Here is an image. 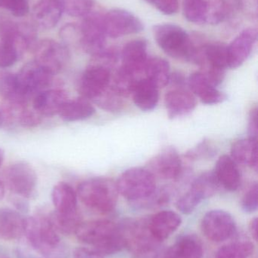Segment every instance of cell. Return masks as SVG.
Here are the masks:
<instances>
[{
  "mask_svg": "<svg viewBox=\"0 0 258 258\" xmlns=\"http://www.w3.org/2000/svg\"><path fill=\"white\" fill-rule=\"evenodd\" d=\"M75 234L80 242L93 247L103 256L116 254L127 248L121 226L109 220L82 222Z\"/></svg>",
  "mask_w": 258,
  "mask_h": 258,
  "instance_id": "6da1fadb",
  "label": "cell"
},
{
  "mask_svg": "<svg viewBox=\"0 0 258 258\" xmlns=\"http://www.w3.org/2000/svg\"><path fill=\"white\" fill-rule=\"evenodd\" d=\"M24 234L36 251L48 258H62L65 248L59 233L48 218L42 216L24 218Z\"/></svg>",
  "mask_w": 258,
  "mask_h": 258,
  "instance_id": "7a4b0ae2",
  "label": "cell"
},
{
  "mask_svg": "<svg viewBox=\"0 0 258 258\" xmlns=\"http://www.w3.org/2000/svg\"><path fill=\"white\" fill-rule=\"evenodd\" d=\"M77 194L84 206L98 213L112 212L118 203L116 183L104 177L82 182L77 188Z\"/></svg>",
  "mask_w": 258,
  "mask_h": 258,
  "instance_id": "3957f363",
  "label": "cell"
},
{
  "mask_svg": "<svg viewBox=\"0 0 258 258\" xmlns=\"http://www.w3.org/2000/svg\"><path fill=\"white\" fill-rule=\"evenodd\" d=\"M153 33L158 45L167 54L192 62L197 46L183 28L175 24H159L153 27Z\"/></svg>",
  "mask_w": 258,
  "mask_h": 258,
  "instance_id": "277c9868",
  "label": "cell"
},
{
  "mask_svg": "<svg viewBox=\"0 0 258 258\" xmlns=\"http://www.w3.org/2000/svg\"><path fill=\"white\" fill-rule=\"evenodd\" d=\"M116 186L126 200L142 203L156 192V177L148 169L130 168L120 176Z\"/></svg>",
  "mask_w": 258,
  "mask_h": 258,
  "instance_id": "5b68a950",
  "label": "cell"
},
{
  "mask_svg": "<svg viewBox=\"0 0 258 258\" xmlns=\"http://www.w3.org/2000/svg\"><path fill=\"white\" fill-rule=\"evenodd\" d=\"M4 183L14 194L24 199L33 198L37 188V174L27 162L12 164L5 171Z\"/></svg>",
  "mask_w": 258,
  "mask_h": 258,
  "instance_id": "8992f818",
  "label": "cell"
},
{
  "mask_svg": "<svg viewBox=\"0 0 258 258\" xmlns=\"http://www.w3.org/2000/svg\"><path fill=\"white\" fill-rule=\"evenodd\" d=\"M80 45L92 56L106 49V33L104 16L98 12H89L84 16L80 27Z\"/></svg>",
  "mask_w": 258,
  "mask_h": 258,
  "instance_id": "52a82bcc",
  "label": "cell"
},
{
  "mask_svg": "<svg viewBox=\"0 0 258 258\" xmlns=\"http://www.w3.org/2000/svg\"><path fill=\"white\" fill-rule=\"evenodd\" d=\"M201 227L206 238L218 243L228 240L236 231L234 218L224 210H212L206 213Z\"/></svg>",
  "mask_w": 258,
  "mask_h": 258,
  "instance_id": "ba28073f",
  "label": "cell"
},
{
  "mask_svg": "<svg viewBox=\"0 0 258 258\" xmlns=\"http://www.w3.org/2000/svg\"><path fill=\"white\" fill-rule=\"evenodd\" d=\"M16 76L20 91L28 101L36 94L46 90L51 86L54 75L32 61L24 65Z\"/></svg>",
  "mask_w": 258,
  "mask_h": 258,
  "instance_id": "9c48e42d",
  "label": "cell"
},
{
  "mask_svg": "<svg viewBox=\"0 0 258 258\" xmlns=\"http://www.w3.org/2000/svg\"><path fill=\"white\" fill-rule=\"evenodd\" d=\"M33 52L34 61L53 75L60 72L68 60L66 47L53 39L36 42Z\"/></svg>",
  "mask_w": 258,
  "mask_h": 258,
  "instance_id": "30bf717a",
  "label": "cell"
},
{
  "mask_svg": "<svg viewBox=\"0 0 258 258\" xmlns=\"http://www.w3.org/2000/svg\"><path fill=\"white\" fill-rule=\"evenodd\" d=\"M104 26L106 36L114 39L140 33L144 29L137 17L124 9L109 11L104 16Z\"/></svg>",
  "mask_w": 258,
  "mask_h": 258,
  "instance_id": "8fae6325",
  "label": "cell"
},
{
  "mask_svg": "<svg viewBox=\"0 0 258 258\" xmlns=\"http://www.w3.org/2000/svg\"><path fill=\"white\" fill-rule=\"evenodd\" d=\"M1 41L13 45L20 56L27 50H33L36 45V33L34 27L27 23L6 21L0 28Z\"/></svg>",
  "mask_w": 258,
  "mask_h": 258,
  "instance_id": "7c38bea8",
  "label": "cell"
},
{
  "mask_svg": "<svg viewBox=\"0 0 258 258\" xmlns=\"http://www.w3.org/2000/svg\"><path fill=\"white\" fill-rule=\"evenodd\" d=\"M111 69L91 63L80 80V92L85 99L94 101L110 86Z\"/></svg>",
  "mask_w": 258,
  "mask_h": 258,
  "instance_id": "4fadbf2b",
  "label": "cell"
},
{
  "mask_svg": "<svg viewBox=\"0 0 258 258\" xmlns=\"http://www.w3.org/2000/svg\"><path fill=\"white\" fill-rule=\"evenodd\" d=\"M148 171L163 180L177 178L182 171V162L175 149L168 148L158 154L149 162Z\"/></svg>",
  "mask_w": 258,
  "mask_h": 258,
  "instance_id": "5bb4252c",
  "label": "cell"
},
{
  "mask_svg": "<svg viewBox=\"0 0 258 258\" xmlns=\"http://www.w3.org/2000/svg\"><path fill=\"white\" fill-rule=\"evenodd\" d=\"M257 40V30L247 28L230 45H227L228 68L236 69L243 64L251 54Z\"/></svg>",
  "mask_w": 258,
  "mask_h": 258,
  "instance_id": "9a60e30c",
  "label": "cell"
},
{
  "mask_svg": "<svg viewBox=\"0 0 258 258\" xmlns=\"http://www.w3.org/2000/svg\"><path fill=\"white\" fill-rule=\"evenodd\" d=\"M181 224V217L172 211H162L148 220L150 233L159 242L168 239Z\"/></svg>",
  "mask_w": 258,
  "mask_h": 258,
  "instance_id": "2e32d148",
  "label": "cell"
},
{
  "mask_svg": "<svg viewBox=\"0 0 258 258\" xmlns=\"http://www.w3.org/2000/svg\"><path fill=\"white\" fill-rule=\"evenodd\" d=\"M68 101V95L63 89H46L33 97V108L42 116H53L59 114Z\"/></svg>",
  "mask_w": 258,
  "mask_h": 258,
  "instance_id": "e0dca14e",
  "label": "cell"
},
{
  "mask_svg": "<svg viewBox=\"0 0 258 258\" xmlns=\"http://www.w3.org/2000/svg\"><path fill=\"white\" fill-rule=\"evenodd\" d=\"M165 106L171 119L191 113L196 106V99L192 92L182 87L170 91L165 95Z\"/></svg>",
  "mask_w": 258,
  "mask_h": 258,
  "instance_id": "ac0fdd59",
  "label": "cell"
},
{
  "mask_svg": "<svg viewBox=\"0 0 258 258\" xmlns=\"http://www.w3.org/2000/svg\"><path fill=\"white\" fill-rule=\"evenodd\" d=\"M147 43L143 39L130 41L123 48L121 52L122 68L139 75L144 72L148 60Z\"/></svg>",
  "mask_w": 258,
  "mask_h": 258,
  "instance_id": "d6986e66",
  "label": "cell"
},
{
  "mask_svg": "<svg viewBox=\"0 0 258 258\" xmlns=\"http://www.w3.org/2000/svg\"><path fill=\"white\" fill-rule=\"evenodd\" d=\"M64 12L62 0H39L33 9V19L38 27L51 29L60 21Z\"/></svg>",
  "mask_w": 258,
  "mask_h": 258,
  "instance_id": "ffe728a7",
  "label": "cell"
},
{
  "mask_svg": "<svg viewBox=\"0 0 258 258\" xmlns=\"http://www.w3.org/2000/svg\"><path fill=\"white\" fill-rule=\"evenodd\" d=\"M218 184L227 190H237L241 184V174L236 162L227 155L221 156L214 171Z\"/></svg>",
  "mask_w": 258,
  "mask_h": 258,
  "instance_id": "44dd1931",
  "label": "cell"
},
{
  "mask_svg": "<svg viewBox=\"0 0 258 258\" xmlns=\"http://www.w3.org/2000/svg\"><path fill=\"white\" fill-rule=\"evenodd\" d=\"M191 92L197 95L205 104H217L226 100V95L217 89L201 72H197L189 77L188 81Z\"/></svg>",
  "mask_w": 258,
  "mask_h": 258,
  "instance_id": "7402d4cb",
  "label": "cell"
},
{
  "mask_svg": "<svg viewBox=\"0 0 258 258\" xmlns=\"http://www.w3.org/2000/svg\"><path fill=\"white\" fill-rule=\"evenodd\" d=\"M203 255L201 240L194 235H185L166 250L163 258H202Z\"/></svg>",
  "mask_w": 258,
  "mask_h": 258,
  "instance_id": "603a6c76",
  "label": "cell"
},
{
  "mask_svg": "<svg viewBox=\"0 0 258 258\" xmlns=\"http://www.w3.org/2000/svg\"><path fill=\"white\" fill-rule=\"evenodd\" d=\"M132 95L136 107L142 111L154 110L159 102V88L146 78L137 82Z\"/></svg>",
  "mask_w": 258,
  "mask_h": 258,
  "instance_id": "cb8c5ba5",
  "label": "cell"
},
{
  "mask_svg": "<svg viewBox=\"0 0 258 258\" xmlns=\"http://www.w3.org/2000/svg\"><path fill=\"white\" fill-rule=\"evenodd\" d=\"M24 218L10 209L0 210V240L12 241L24 234Z\"/></svg>",
  "mask_w": 258,
  "mask_h": 258,
  "instance_id": "d4e9b609",
  "label": "cell"
},
{
  "mask_svg": "<svg viewBox=\"0 0 258 258\" xmlns=\"http://www.w3.org/2000/svg\"><path fill=\"white\" fill-rule=\"evenodd\" d=\"M51 201L56 212L64 214L77 212V192L65 182L55 185L51 191Z\"/></svg>",
  "mask_w": 258,
  "mask_h": 258,
  "instance_id": "484cf974",
  "label": "cell"
},
{
  "mask_svg": "<svg viewBox=\"0 0 258 258\" xmlns=\"http://www.w3.org/2000/svg\"><path fill=\"white\" fill-rule=\"evenodd\" d=\"M231 157L236 162L257 170V141L242 139L236 141L231 148Z\"/></svg>",
  "mask_w": 258,
  "mask_h": 258,
  "instance_id": "4316f807",
  "label": "cell"
},
{
  "mask_svg": "<svg viewBox=\"0 0 258 258\" xmlns=\"http://www.w3.org/2000/svg\"><path fill=\"white\" fill-rule=\"evenodd\" d=\"M94 113L93 106L85 98H80L72 101L68 100L61 109L59 115L61 119L70 122L84 120L91 117Z\"/></svg>",
  "mask_w": 258,
  "mask_h": 258,
  "instance_id": "83f0119b",
  "label": "cell"
},
{
  "mask_svg": "<svg viewBox=\"0 0 258 258\" xmlns=\"http://www.w3.org/2000/svg\"><path fill=\"white\" fill-rule=\"evenodd\" d=\"M145 78L154 83L158 88L166 86L169 83L171 71L168 62L161 57L147 60L144 68Z\"/></svg>",
  "mask_w": 258,
  "mask_h": 258,
  "instance_id": "f1b7e54d",
  "label": "cell"
},
{
  "mask_svg": "<svg viewBox=\"0 0 258 258\" xmlns=\"http://www.w3.org/2000/svg\"><path fill=\"white\" fill-rule=\"evenodd\" d=\"M0 96L9 104H27L18 86L16 74L9 71H0Z\"/></svg>",
  "mask_w": 258,
  "mask_h": 258,
  "instance_id": "f546056e",
  "label": "cell"
},
{
  "mask_svg": "<svg viewBox=\"0 0 258 258\" xmlns=\"http://www.w3.org/2000/svg\"><path fill=\"white\" fill-rule=\"evenodd\" d=\"M204 60L203 64L224 70L228 68L227 45L221 42L207 44L204 46Z\"/></svg>",
  "mask_w": 258,
  "mask_h": 258,
  "instance_id": "4dcf8cb0",
  "label": "cell"
},
{
  "mask_svg": "<svg viewBox=\"0 0 258 258\" xmlns=\"http://www.w3.org/2000/svg\"><path fill=\"white\" fill-rule=\"evenodd\" d=\"M137 74H133L121 67L113 77H112L110 86L120 96L127 97L131 95L137 82L140 79Z\"/></svg>",
  "mask_w": 258,
  "mask_h": 258,
  "instance_id": "1f68e13d",
  "label": "cell"
},
{
  "mask_svg": "<svg viewBox=\"0 0 258 258\" xmlns=\"http://www.w3.org/2000/svg\"><path fill=\"white\" fill-rule=\"evenodd\" d=\"M48 219L58 233L66 236L75 233L82 223L78 212L67 214L55 212Z\"/></svg>",
  "mask_w": 258,
  "mask_h": 258,
  "instance_id": "d6a6232c",
  "label": "cell"
},
{
  "mask_svg": "<svg viewBox=\"0 0 258 258\" xmlns=\"http://www.w3.org/2000/svg\"><path fill=\"white\" fill-rule=\"evenodd\" d=\"M254 251V244L249 240H238L221 247L216 258H248Z\"/></svg>",
  "mask_w": 258,
  "mask_h": 258,
  "instance_id": "836d02e7",
  "label": "cell"
},
{
  "mask_svg": "<svg viewBox=\"0 0 258 258\" xmlns=\"http://www.w3.org/2000/svg\"><path fill=\"white\" fill-rule=\"evenodd\" d=\"M219 187L214 172H204L194 180L190 188L204 200L212 197Z\"/></svg>",
  "mask_w": 258,
  "mask_h": 258,
  "instance_id": "e575fe53",
  "label": "cell"
},
{
  "mask_svg": "<svg viewBox=\"0 0 258 258\" xmlns=\"http://www.w3.org/2000/svg\"><path fill=\"white\" fill-rule=\"evenodd\" d=\"M208 0H186L183 5V15L189 22L205 23Z\"/></svg>",
  "mask_w": 258,
  "mask_h": 258,
  "instance_id": "d590c367",
  "label": "cell"
},
{
  "mask_svg": "<svg viewBox=\"0 0 258 258\" xmlns=\"http://www.w3.org/2000/svg\"><path fill=\"white\" fill-rule=\"evenodd\" d=\"M229 14L230 8L226 0H208L205 23L219 24L227 19Z\"/></svg>",
  "mask_w": 258,
  "mask_h": 258,
  "instance_id": "8d00e7d4",
  "label": "cell"
},
{
  "mask_svg": "<svg viewBox=\"0 0 258 258\" xmlns=\"http://www.w3.org/2000/svg\"><path fill=\"white\" fill-rule=\"evenodd\" d=\"M122 97L120 96L112 89L111 86L97 97L93 101L98 107L109 111H117L121 108L123 105Z\"/></svg>",
  "mask_w": 258,
  "mask_h": 258,
  "instance_id": "74e56055",
  "label": "cell"
},
{
  "mask_svg": "<svg viewBox=\"0 0 258 258\" xmlns=\"http://www.w3.org/2000/svg\"><path fill=\"white\" fill-rule=\"evenodd\" d=\"M64 11L72 17H84L92 10L94 0H62Z\"/></svg>",
  "mask_w": 258,
  "mask_h": 258,
  "instance_id": "f35d334b",
  "label": "cell"
},
{
  "mask_svg": "<svg viewBox=\"0 0 258 258\" xmlns=\"http://www.w3.org/2000/svg\"><path fill=\"white\" fill-rule=\"evenodd\" d=\"M202 200L189 189L177 202V208L181 213L189 215L195 211Z\"/></svg>",
  "mask_w": 258,
  "mask_h": 258,
  "instance_id": "ab89813d",
  "label": "cell"
},
{
  "mask_svg": "<svg viewBox=\"0 0 258 258\" xmlns=\"http://www.w3.org/2000/svg\"><path fill=\"white\" fill-rule=\"evenodd\" d=\"M19 53L13 45L0 42V68L12 66L19 58Z\"/></svg>",
  "mask_w": 258,
  "mask_h": 258,
  "instance_id": "60d3db41",
  "label": "cell"
},
{
  "mask_svg": "<svg viewBox=\"0 0 258 258\" xmlns=\"http://www.w3.org/2000/svg\"><path fill=\"white\" fill-rule=\"evenodd\" d=\"M0 9L9 11L15 17H24L30 10L28 0H0Z\"/></svg>",
  "mask_w": 258,
  "mask_h": 258,
  "instance_id": "b9f144b4",
  "label": "cell"
},
{
  "mask_svg": "<svg viewBox=\"0 0 258 258\" xmlns=\"http://www.w3.org/2000/svg\"><path fill=\"white\" fill-rule=\"evenodd\" d=\"M215 153H216V150L213 144H211L209 141H204L198 144L196 147L191 149L186 153V157L191 160L203 159V158L212 157L215 156Z\"/></svg>",
  "mask_w": 258,
  "mask_h": 258,
  "instance_id": "7bdbcfd3",
  "label": "cell"
},
{
  "mask_svg": "<svg viewBox=\"0 0 258 258\" xmlns=\"http://www.w3.org/2000/svg\"><path fill=\"white\" fill-rule=\"evenodd\" d=\"M242 209L246 213L256 212L258 207V186L254 183L244 195L241 203Z\"/></svg>",
  "mask_w": 258,
  "mask_h": 258,
  "instance_id": "ee69618b",
  "label": "cell"
},
{
  "mask_svg": "<svg viewBox=\"0 0 258 258\" xmlns=\"http://www.w3.org/2000/svg\"><path fill=\"white\" fill-rule=\"evenodd\" d=\"M153 5L156 9L167 15H173L178 11V0H152Z\"/></svg>",
  "mask_w": 258,
  "mask_h": 258,
  "instance_id": "f6af8a7d",
  "label": "cell"
},
{
  "mask_svg": "<svg viewBox=\"0 0 258 258\" xmlns=\"http://www.w3.org/2000/svg\"><path fill=\"white\" fill-rule=\"evenodd\" d=\"M248 135L250 139L257 141V109H253L250 113L249 122H248Z\"/></svg>",
  "mask_w": 258,
  "mask_h": 258,
  "instance_id": "bcb514c9",
  "label": "cell"
},
{
  "mask_svg": "<svg viewBox=\"0 0 258 258\" xmlns=\"http://www.w3.org/2000/svg\"><path fill=\"white\" fill-rule=\"evenodd\" d=\"M74 258H104V256L93 248H77L74 250Z\"/></svg>",
  "mask_w": 258,
  "mask_h": 258,
  "instance_id": "7dc6e473",
  "label": "cell"
},
{
  "mask_svg": "<svg viewBox=\"0 0 258 258\" xmlns=\"http://www.w3.org/2000/svg\"><path fill=\"white\" fill-rule=\"evenodd\" d=\"M133 258H160L157 248L133 254Z\"/></svg>",
  "mask_w": 258,
  "mask_h": 258,
  "instance_id": "c3c4849f",
  "label": "cell"
},
{
  "mask_svg": "<svg viewBox=\"0 0 258 258\" xmlns=\"http://www.w3.org/2000/svg\"><path fill=\"white\" fill-rule=\"evenodd\" d=\"M249 231L254 240H257V218L251 220L249 224Z\"/></svg>",
  "mask_w": 258,
  "mask_h": 258,
  "instance_id": "681fc988",
  "label": "cell"
},
{
  "mask_svg": "<svg viewBox=\"0 0 258 258\" xmlns=\"http://www.w3.org/2000/svg\"><path fill=\"white\" fill-rule=\"evenodd\" d=\"M5 194H6V185L3 180H0V201L4 198Z\"/></svg>",
  "mask_w": 258,
  "mask_h": 258,
  "instance_id": "f907efd6",
  "label": "cell"
},
{
  "mask_svg": "<svg viewBox=\"0 0 258 258\" xmlns=\"http://www.w3.org/2000/svg\"><path fill=\"white\" fill-rule=\"evenodd\" d=\"M6 121V116H5L4 112L0 109V127L3 126Z\"/></svg>",
  "mask_w": 258,
  "mask_h": 258,
  "instance_id": "816d5d0a",
  "label": "cell"
},
{
  "mask_svg": "<svg viewBox=\"0 0 258 258\" xmlns=\"http://www.w3.org/2000/svg\"><path fill=\"white\" fill-rule=\"evenodd\" d=\"M5 159V151L3 149L0 148V167L3 165Z\"/></svg>",
  "mask_w": 258,
  "mask_h": 258,
  "instance_id": "f5cc1de1",
  "label": "cell"
},
{
  "mask_svg": "<svg viewBox=\"0 0 258 258\" xmlns=\"http://www.w3.org/2000/svg\"><path fill=\"white\" fill-rule=\"evenodd\" d=\"M145 1L148 2V3H152V0H145Z\"/></svg>",
  "mask_w": 258,
  "mask_h": 258,
  "instance_id": "db71d44e",
  "label": "cell"
}]
</instances>
